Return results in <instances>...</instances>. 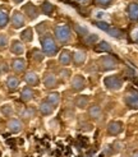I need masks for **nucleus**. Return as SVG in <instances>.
Returning a JSON list of instances; mask_svg holds the SVG:
<instances>
[{"mask_svg": "<svg viewBox=\"0 0 138 157\" xmlns=\"http://www.w3.org/2000/svg\"><path fill=\"white\" fill-rule=\"evenodd\" d=\"M106 32L114 38H121L123 36H124V32H123L121 29H119V28H109Z\"/></svg>", "mask_w": 138, "mask_h": 157, "instance_id": "a878e982", "label": "nucleus"}, {"mask_svg": "<svg viewBox=\"0 0 138 157\" xmlns=\"http://www.w3.org/2000/svg\"><path fill=\"white\" fill-rule=\"evenodd\" d=\"M97 41H98V36L97 35H87L86 40H84V42H86L87 45H94Z\"/></svg>", "mask_w": 138, "mask_h": 157, "instance_id": "7c9ffc66", "label": "nucleus"}, {"mask_svg": "<svg viewBox=\"0 0 138 157\" xmlns=\"http://www.w3.org/2000/svg\"><path fill=\"white\" fill-rule=\"evenodd\" d=\"M21 38L25 42H31L32 41V38H33V33H32V29L31 28H26L23 32L21 33Z\"/></svg>", "mask_w": 138, "mask_h": 157, "instance_id": "4be33fe9", "label": "nucleus"}, {"mask_svg": "<svg viewBox=\"0 0 138 157\" xmlns=\"http://www.w3.org/2000/svg\"><path fill=\"white\" fill-rule=\"evenodd\" d=\"M132 38H133V41H134V42H138V28L132 33Z\"/></svg>", "mask_w": 138, "mask_h": 157, "instance_id": "a19ab883", "label": "nucleus"}, {"mask_svg": "<svg viewBox=\"0 0 138 157\" xmlns=\"http://www.w3.org/2000/svg\"><path fill=\"white\" fill-rule=\"evenodd\" d=\"M32 58H33V60L40 63V61L44 60V52H41L40 50H33L32 51Z\"/></svg>", "mask_w": 138, "mask_h": 157, "instance_id": "473e14b6", "label": "nucleus"}, {"mask_svg": "<svg viewBox=\"0 0 138 157\" xmlns=\"http://www.w3.org/2000/svg\"><path fill=\"white\" fill-rule=\"evenodd\" d=\"M74 29H75V32L78 33V35H81V36H87L88 35V29L82 27V26H79V25H75L74 26Z\"/></svg>", "mask_w": 138, "mask_h": 157, "instance_id": "2f4dec72", "label": "nucleus"}, {"mask_svg": "<svg viewBox=\"0 0 138 157\" xmlns=\"http://www.w3.org/2000/svg\"><path fill=\"white\" fill-rule=\"evenodd\" d=\"M77 2H78V3H87L88 0H77Z\"/></svg>", "mask_w": 138, "mask_h": 157, "instance_id": "37998d69", "label": "nucleus"}, {"mask_svg": "<svg viewBox=\"0 0 138 157\" xmlns=\"http://www.w3.org/2000/svg\"><path fill=\"white\" fill-rule=\"evenodd\" d=\"M23 25H25V17H23V14L18 10H15L12 15V26L14 28H21L23 27Z\"/></svg>", "mask_w": 138, "mask_h": 157, "instance_id": "6e6552de", "label": "nucleus"}, {"mask_svg": "<svg viewBox=\"0 0 138 157\" xmlns=\"http://www.w3.org/2000/svg\"><path fill=\"white\" fill-rule=\"evenodd\" d=\"M23 12L27 14V17L29 19H36L38 17V9L32 4V3H28L23 6Z\"/></svg>", "mask_w": 138, "mask_h": 157, "instance_id": "1a4fd4ad", "label": "nucleus"}, {"mask_svg": "<svg viewBox=\"0 0 138 157\" xmlns=\"http://www.w3.org/2000/svg\"><path fill=\"white\" fill-rule=\"evenodd\" d=\"M18 86H19V79L17 77H13V75L8 77V79H6V87H8V90L14 92L15 90L18 88Z\"/></svg>", "mask_w": 138, "mask_h": 157, "instance_id": "a211bd4d", "label": "nucleus"}, {"mask_svg": "<svg viewBox=\"0 0 138 157\" xmlns=\"http://www.w3.org/2000/svg\"><path fill=\"white\" fill-rule=\"evenodd\" d=\"M114 151H113V147L111 146H106L105 148V155H113Z\"/></svg>", "mask_w": 138, "mask_h": 157, "instance_id": "ea45409f", "label": "nucleus"}, {"mask_svg": "<svg viewBox=\"0 0 138 157\" xmlns=\"http://www.w3.org/2000/svg\"><path fill=\"white\" fill-rule=\"evenodd\" d=\"M21 98L22 101H25V102H28L33 98V91L31 87H25L21 92Z\"/></svg>", "mask_w": 138, "mask_h": 157, "instance_id": "412c9836", "label": "nucleus"}, {"mask_svg": "<svg viewBox=\"0 0 138 157\" xmlns=\"http://www.w3.org/2000/svg\"><path fill=\"white\" fill-rule=\"evenodd\" d=\"M125 104L128 107L137 110L138 109V92L137 91H129L125 95Z\"/></svg>", "mask_w": 138, "mask_h": 157, "instance_id": "39448f33", "label": "nucleus"}, {"mask_svg": "<svg viewBox=\"0 0 138 157\" xmlns=\"http://www.w3.org/2000/svg\"><path fill=\"white\" fill-rule=\"evenodd\" d=\"M127 12H128V17L130 21H133V22L138 21V3H132L128 6Z\"/></svg>", "mask_w": 138, "mask_h": 157, "instance_id": "9b49d317", "label": "nucleus"}, {"mask_svg": "<svg viewBox=\"0 0 138 157\" xmlns=\"http://www.w3.org/2000/svg\"><path fill=\"white\" fill-rule=\"evenodd\" d=\"M132 157H138V151H134V152L132 153Z\"/></svg>", "mask_w": 138, "mask_h": 157, "instance_id": "79ce46f5", "label": "nucleus"}, {"mask_svg": "<svg viewBox=\"0 0 138 157\" xmlns=\"http://www.w3.org/2000/svg\"><path fill=\"white\" fill-rule=\"evenodd\" d=\"M15 3H21V2H23V0H14Z\"/></svg>", "mask_w": 138, "mask_h": 157, "instance_id": "c03bdc74", "label": "nucleus"}, {"mask_svg": "<svg viewBox=\"0 0 138 157\" xmlns=\"http://www.w3.org/2000/svg\"><path fill=\"white\" fill-rule=\"evenodd\" d=\"M71 61H72V55H71V51H68V50H63L60 54V56H59V63L61 65H69L71 64Z\"/></svg>", "mask_w": 138, "mask_h": 157, "instance_id": "ddd939ff", "label": "nucleus"}, {"mask_svg": "<svg viewBox=\"0 0 138 157\" xmlns=\"http://www.w3.org/2000/svg\"><path fill=\"white\" fill-rule=\"evenodd\" d=\"M111 147H113V151H114V152H118V151H121L123 143H121V142H115Z\"/></svg>", "mask_w": 138, "mask_h": 157, "instance_id": "58836bf2", "label": "nucleus"}, {"mask_svg": "<svg viewBox=\"0 0 138 157\" xmlns=\"http://www.w3.org/2000/svg\"><path fill=\"white\" fill-rule=\"evenodd\" d=\"M35 109H32V107H27V109H25L22 111V117L23 119H26V120H29V119H32V117L35 116Z\"/></svg>", "mask_w": 138, "mask_h": 157, "instance_id": "393cba45", "label": "nucleus"}, {"mask_svg": "<svg viewBox=\"0 0 138 157\" xmlns=\"http://www.w3.org/2000/svg\"><path fill=\"white\" fill-rule=\"evenodd\" d=\"M25 81H26V83L29 84V86H37L38 82H40V79H38V75H37L35 72H28V73H26Z\"/></svg>", "mask_w": 138, "mask_h": 157, "instance_id": "4468645a", "label": "nucleus"}, {"mask_svg": "<svg viewBox=\"0 0 138 157\" xmlns=\"http://www.w3.org/2000/svg\"><path fill=\"white\" fill-rule=\"evenodd\" d=\"M44 84L46 88H54L56 87V78L51 73H46L44 77Z\"/></svg>", "mask_w": 138, "mask_h": 157, "instance_id": "f8f14e48", "label": "nucleus"}, {"mask_svg": "<svg viewBox=\"0 0 138 157\" xmlns=\"http://www.w3.org/2000/svg\"><path fill=\"white\" fill-rule=\"evenodd\" d=\"M12 69L14 70L15 73H22L23 70L26 69V60L25 59H21V58L14 59L12 61Z\"/></svg>", "mask_w": 138, "mask_h": 157, "instance_id": "9d476101", "label": "nucleus"}, {"mask_svg": "<svg viewBox=\"0 0 138 157\" xmlns=\"http://www.w3.org/2000/svg\"><path fill=\"white\" fill-rule=\"evenodd\" d=\"M2 114H3L4 116H6V117L12 116V115H13V107H12V105H9V104L3 105V106H2Z\"/></svg>", "mask_w": 138, "mask_h": 157, "instance_id": "c85d7f7f", "label": "nucleus"}, {"mask_svg": "<svg viewBox=\"0 0 138 157\" xmlns=\"http://www.w3.org/2000/svg\"><path fill=\"white\" fill-rule=\"evenodd\" d=\"M8 22H9V17H8L6 12L0 9V28H3L8 25Z\"/></svg>", "mask_w": 138, "mask_h": 157, "instance_id": "cd10ccee", "label": "nucleus"}, {"mask_svg": "<svg viewBox=\"0 0 138 157\" xmlns=\"http://www.w3.org/2000/svg\"><path fill=\"white\" fill-rule=\"evenodd\" d=\"M88 105V97L87 96H78L75 98V106L79 109H84Z\"/></svg>", "mask_w": 138, "mask_h": 157, "instance_id": "5701e85b", "label": "nucleus"}, {"mask_svg": "<svg viewBox=\"0 0 138 157\" xmlns=\"http://www.w3.org/2000/svg\"><path fill=\"white\" fill-rule=\"evenodd\" d=\"M88 114H90V116L92 117V119L98 120V119H101V116H102V110H101V107H100V106L94 105V106L90 107Z\"/></svg>", "mask_w": 138, "mask_h": 157, "instance_id": "f3484780", "label": "nucleus"}, {"mask_svg": "<svg viewBox=\"0 0 138 157\" xmlns=\"http://www.w3.org/2000/svg\"><path fill=\"white\" fill-rule=\"evenodd\" d=\"M59 101H60L59 93H50L48 96V102H50L52 106H56L59 104Z\"/></svg>", "mask_w": 138, "mask_h": 157, "instance_id": "bb28decb", "label": "nucleus"}, {"mask_svg": "<svg viewBox=\"0 0 138 157\" xmlns=\"http://www.w3.org/2000/svg\"><path fill=\"white\" fill-rule=\"evenodd\" d=\"M73 61L75 65H82L84 61H86V52L84 51H75L73 54Z\"/></svg>", "mask_w": 138, "mask_h": 157, "instance_id": "aec40b11", "label": "nucleus"}, {"mask_svg": "<svg viewBox=\"0 0 138 157\" xmlns=\"http://www.w3.org/2000/svg\"><path fill=\"white\" fill-rule=\"evenodd\" d=\"M118 65V61L111 55H104L98 59V67L102 72H107V70H113Z\"/></svg>", "mask_w": 138, "mask_h": 157, "instance_id": "f03ea898", "label": "nucleus"}, {"mask_svg": "<svg viewBox=\"0 0 138 157\" xmlns=\"http://www.w3.org/2000/svg\"><path fill=\"white\" fill-rule=\"evenodd\" d=\"M8 128L12 133H19L22 130V123L18 119H10L8 123Z\"/></svg>", "mask_w": 138, "mask_h": 157, "instance_id": "dca6fc26", "label": "nucleus"}, {"mask_svg": "<svg viewBox=\"0 0 138 157\" xmlns=\"http://www.w3.org/2000/svg\"><path fill=\"white\" fill-rule=\"evenodd\" d=\"M113 2H114V0H95L96 5L101 6V8H107V6H110Z\"/></svg>", "mask_w": 138, "mask_h": 157, "instance_id": "f704fd0d", "label": "nucleus"}, {"mask_svg": "<svg viewBox=\"0 0 138 157\" xmlns=\"http://www.w3.org/2000/svg\"><path fill=\"white\" fill-rule=\"evenodd\" d=\"M104 83H105L107 90L118 91V90L121 88V86H123V79L119 75H109L104 79Z\"/></svg>", "mask_w": 138, "mask_h": 157, "instance_id": "7ed1b4c3", "label": "nucleus"}, {"mask_svg": "<svg viewBox=\"0 0 138 157\" xmlns=\"http://www.w3.org/2000/svg\"><path fill=\"white\" fill-rule=\"evenodd\" d=\"M71 74H72V72L69 69H61L60 72H59V75H60V78L63 81H67V79H69V77H71Z\"/></svg>", "mask_w": 138, "mask_h": 157, "instance_id": "72a5a7b5", "label": "nucleus"}, {"mask_svg": "<svg viewBox=\"0 0 138 157\" xmlns=\"http://www.w3.org/2000/svg\"><path fill=\"white\" fill-rule=\"evenodd\" d=\"M84 87H86V81H84V78L82 75H77V77L73 78V81H72V88H73V91L81 92L82 90H84Z\"/></svg>", "mask_w": 138, "mask_h": 157, "instance_id": "423d86ee", "label": "nucleus"}, {"mask_svg": "<svg viewBox=\"0 0 138 157\" xmlns=\"http://www.w3.org/2000/svg\"><path fill=\"white\" fill-rule=\"evenodd\" d=\"M41 9H42L44 14H49V15H50V14L54 12V6H52V4H51V3L45 2V3L42 4V6H41Z\"/></svg>", "mask_w": 138, "mask_h": 157, "instance_id": "c756f323", "label": "nucleus"}, {"mask_svg": "<svg viewBox=\"0 0 138 157\" xmlns=\"http://www.w3.org/2000/svg\"><path fill=\"white\" fill-rule=\"evenodd\" d=\"M79 129L81 130H84V132H91L92 130V125L91 124H87V123H82Z\"/></svg>", "mask_w": 138, "mask_h": 157, "instance_id": "4c0bfd02", "label": "nucleus"}, {"mask_svg": "<svg viewBox=\"0 0 138 157\" xmlns=\"http://www.w3.org/2000/svg\"><path fill=\"white\" fill-rule=\"evenodd\" d=\"M2 73H3V70H2V68H0V75H2Z\"/></svg>", "mask_w": 138, "mask_h": 157, "instance_id": "a18cd8bd", "label": "nucleus"}, {"mask_svg": "<svg viewBox=\"0 0 138 157\" xmlns=\"http://www.w3.org/2000/svg\"><path fill=\"white\" fill-rule=\"evenodd\" d=\"M10 51L15 55H22L23 52H25V46L22 45V42L17 41V40H14L10 45Z\"/></svg>", "mask_w": 138, "mask_h": 157, "instance_id": "6ab92c4d", "label": "nucleus"}, {"mask_svg": "<svg viewBox=\"0 0 138 157\" xmlns=\"http://www.w3.org/2000/svg\"><path fill=\"white\" fill-rule=\"evenodd\" d=\"M95 50H96L97 52H110V51H111V46L107 44L106 41H101Z\"/></svg>", "mask_w": 138, "mask_h": 157, "instance_id": "b1692460", "label": "nucleus"}, {"mask_svg": "<svg viewBox=\"0 0 138 157\" xmlns=\"http://www.w3.org/2000/svg\"><path fill=\"white\" fill-rule=\"evenodd\" d=\"M41 45H42V51L45 55H48V56H54V55H56L58 46H56L51 35L46 33V36H44L41 38Z\"/></svg>", "mask_w": 138, "mask_h": 157, "instance_id": "f257e3e1", "label": "nucleus"}, {"mask_svg": "<svg viewBox=\"0 0 138 157\" xmlns=\"http://www.w3.org/2000/svg\"><path fill=\"white\" fill-rule=\"evenodd\" d=\"M123 132V123L121 121H111L107 127V133L110 136H118Z\"/></svg>", "mask_w": 138, "mask_h": 157, "instance_id": "0eeeda50", "label": "nucleus"}, {"mask_svg": "<svg viewBox=\"0 0 138 157\" xmlns=\"http://www.w3.org/2000/svg\"><path fill=\"white\" fill-rule=\"evenodd\" d=\"M54 107H55V106H52L50 102H48V101H44V102L40 104V111H41L42 115L48 116V115H51L54 113Z\"/></svg>", "mask_w": 138, "mask_h": 157, "instance_id": "2eb2a0df", "label": "nucleus"}, {"mask_svg": "<svg viewBox=\"0 0 138 157\" xmlns=\"http://www.w3.org/2000/svg\"><path fill=\"white\" fill-rule=\"evenodd\" d=\"M8 45V37L4 33H0V48H5Z\"/></svg>", "mask_w": 138, "mask_h": 157, "instance_id": "e433bc0d", "label": "nucleus"}, {"mask_svg": "<svg viewBox=\"0 0 138 157\" xmlns=\"http://www.w3.org/2000/svg\"><path fill=\"white\" fill-rule=\"evenodd\" d=\"M55 37L56 40L60 42H68L72 37V32H71V28L68 26H58L55 27Z\"/></svg>", "mask_w": 138, "mask_h": 157, "instance_id": "20e7f679", "label": "nucleus"}, {"mask_svg": "<svg viewBox=\"0 0 138 157\" xmlns=\"http://www.w3.org/2000/svg\"><path fill=\"white\" fill-rule=\"evenodd\" d=\"M137 84H138V79H137Z\"/></svg>", "mask_w": 138, "mask_h": 157, "instance_id": "49530a36", "label": "nucleus"}, {"mask_svg": "<svg viewBox=\"0 0 138 157\" xmlns=\"http://www.w3.org/2000/svg\"><path fill=\"white\" fill-rule=\"evenodd\" d=\"M95 26L98 27L100 29H102V31H107L110 28V26L107 25L106 22H101V21H98V22H95Z\"/></svg>", "mask_w": 138, "mask_h": 157, "instance_id": "c9c22d12", "label": "nucleus"}]
</instances>
